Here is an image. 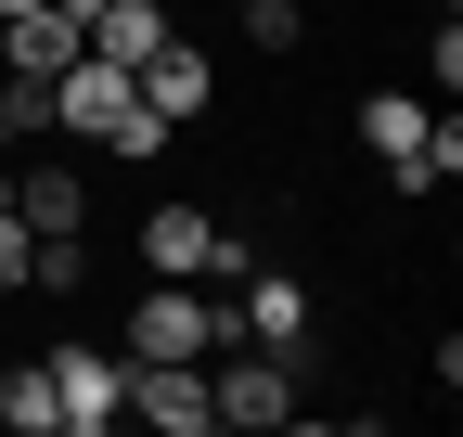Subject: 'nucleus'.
Wrapping results in <instances>:
<instances>
[{"label": "nucleus", "mask_w": 463, "mask_h": 437, "mask_svg": "<svg viewBox=\"0 0 463 437\" xmlns=\"http://www.w3.org/2000/svg\"><path fill=\"white\" fill-rule=\"evenodd\" d=\"M425 78H438V90H463V26H450V14L425 26Z\"/></svg>", "instance_id": "nucleus-13"}, {"label": "nucleus", "mask_w": 463, "mask_h": 437, "mask_svg": "<svg viewBox=\"0 0 463 437\" xmlns=\"http://www.w3.org/2000/svg\"><path fill=\"white\" fill-rule=\"evenodd\" d=\"M232 335H245V348H283V360H309V348H322V296H309V270L245 257V284H232Z\"/></svg>", "instance_id": "nucleus-3"}, {"label": "nucleus", "mask_w": 463, "mask_h": 437, "mask_svg": "<svg viewBox=\"0 0 463 437\" xmlns=\"http://www.w3.org/2000/svg\"><path fill=\"white\" fill-rule=\"evenodd\" d=\"M167 39H181L167 0H103V14H90V51H103V65H142V51H167Z\"/></svg>", "instance_id": "nucleus-8"}, {"label": "nucleus", "mask_w": 463, "mask_h": 437, "mask_svg": "<svg viewBox=\"0 0 463 437\" xmlns=\"http://www.w3.org/2000/svg\"><path fill=\"white\" fill-rule=\"evenodd\" d=\"M219 14H232V0H219Z\"/></svg>", "instance_id": "nucleus-18"}, {"label": "nucleus", "mask_w": 463, "mask_h": 437, "mask_svg": "<svg viewBox=\"0 0 463 437\" xmlns=\"http://www.w3.org/2000/svg\"><path fill=\"white\" fill-rule=\"evenodd\" d=\"M14 218L26 232H90V181L78 168H14Z\"/></svg>", "instance_id": "nucleus-9"}, {"label": "nucleus", "mask_w": 463, "mask_h": 437, "mask_svg": "<svg viewBox=\"0 0 463 437\" xmlns=\"http://www.w3.org/2000/svg\"><path fill=\"white\" fill-rule=\"evenodd\" d=\"M90 270H103L90 232H39V245H26V296H90Z\"/></svg>", "instance_id": "nucleus-10"}, {"label": "nucleus", "mask_w": 463, "mask_h": 437, "mask_svg": "<svg viewBox=\"0 0 463 437\" xmlns=\"http://www.w3.org/2000/svg\"><path fill=\"white\" fill-rule=\"evenodd\" d=\"M129 90L155 103L167 129H194L206 103H219V65H206V39H167V51H142V65H129Z\"/></svg>", "instance_id": "nucleus-7"}, {"label": "nucleus", "mask_w": 463, "mask_h": 437, "mask_svg": "<svg viewBox=\"0 0 463 437\" xmlns=\"http://www.w3.org/2000/svg\"><path fill=\"white\" fill-rule=\"evenodd\" d=\"M52 129H78V142H103V154H129V168H155V154L181 142V129H167L155 103L129 90V65H103V51H78V65L52 78Z\"/></svg>", "instance_id": "nucleus-1"}, {"label": "nucleus", "mask_w": 463, "mask_h": 437, "mask_svg": "<svg viewBox=\"0 0 463 437\" xmlns=\"http://www.w3.org/2000/svg\"><path fill=\"white\" fill-rule=\"evenodd\" d=\"M0 142H14V103H0Z\"/></svg>", "instance_id": "nucleus-15"}, {"label": "nucleus", "mask_w": 463, "mask_h": 437, "mask_svg": "<svg viewBox=\"0 0 463 437\" xmlns=\"http://www.w3.org/2000/svg\"><path fill=\"white\" fill-rule=\"evenodd\" d=\"M0 14H26V0H0Z\"/></svg>", "instance_id": "nucleus-16"}, {"label": "nucleus", "mask_w": 463, "mask_h": 437, "mask_svg": "<svg viewBox=\"0 0 463 437\" xmlns=\"http://www.w3.org/2000/svg\"><path fill=\"white\" fill-rule=\"evenodd\" d=\"M219 348H232V296L155 270V296H129V348L116 360H219Z\"/></svg>", "instance_id": "nucleus-2"}, {"label": "nucleus", "mask_w": 463, "mask_h": 437, "mask_svg": "<svg viewBox=\"0 0 463 437\" xmlns=\"http://www.w3.org/2000/svg\"><path fill=\"white\" fill-rule=\"evenodd\" d=\"M425 129H438L425 90H361V142H373L386 193H412V206H438V181H425Z\"/></svg>", "instance_id": "nucleus-5"}, {"label": "nucleus", "mask_w": 463, "mask_h": 437, "mask_svg": "<svg viewBox=\"0 0 463 437\" xmlns=\"http://www.w3.org/2000/svg\"><path fill=\"white\" fill-rule=\"evenodd\" d=\"M129 412L155 437H219V386H206V360H129Z\"/></svg>", "instance_id": "nucleus-6"}, {"label": "nucleus", "mask_w": 463, "mask_h": 437, "mask_svg": "<svg viewBox=\"0 0 463 437\" xmlns=\"http://www.w3.org/2000/svg\"><path fill=\"white\" fill-rule=\"evenodd\" d=\"M52 412H65V437H116L129 424V360L90 348V335H65L52 348Z\"/></svg>", "instance_id": "nucleus-4"}, {"label": "nucleus", "mask_w": 463, "mask_h": 437, "mask_svg": "<svg viewBox=\"0 0 463 437\" xmlns=\"http://www.w3.org/2000/svg\"><path fill=\"white\" fill-rule=\"evenodd\" d=\"M438 14H463V0H438Z\"/></svg>", "instance_id": "nucleus-17"}, {"label": "nucleus", "mask_w": 463, "mask_h": 437, "mask_svg": "<svg viewBox=\"0 0 463 437\" xmlns=\"http://www.w3.org/2000/svg\"><path fill=\"white\" fill-rule=\"evenodd\" d=\"M0 424H14V437H65V412H52V360H14V373H0Z\"/></svg>", "instance_id": "nucleus-11"}, {"label": "nucleus", "mask_w": 463, "mask_h": 437, "mask_svg": "<svg viewBox=\"0 0 463 437\" xmlns=\"http://www.w3.org/2000/svg\"><path fill=\"white\" fill-rule=\"evenodd\" d=\"M232 26H245V51H270V65L309 51V14H297V0H232Z\"/></svg>", "instance_id": "nucleus-12"}, {"label": "nucleus", "mask_w": 463, "mask_h": 437, "mask_svg": "<svg viewBox=\"0 0 463 437\" xmlns=\"http://www.w3.org/2000/svg\"><path fill=\"white\" fill-rule=\"evenodd\" d=\"M26 245H39V232H26L14 206H0V296H26Z\"/></svg>", "instance_id": "nucleus-14"}]
</instances>
